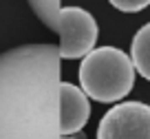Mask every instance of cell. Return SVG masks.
<instances>
[{
  "instance_id": "obj_1",
  "label": "cell",
  "mask_w": 150,
  "mask_h": 139,
  "mask_svg": "<svg viewBox=\"0 0 150 139\" xmlns=\"http://www.w3.org/2000/svg\"><path fill=\"white\" fill-rule=\"evenodd\" d=\"M62 57L55 44L0 53V139H62Z\"/></svg>"
},
{
  "instance_id": "obj_2",
  "label": "cell",
  "mask_w": 150,
  "mask_h": 139,
  "mask_svg": "<svg viewBox=\"0 0 150 139\" xmlns=\"http://www.w3.org/2000/svg\"><path fill=\"white\" fill-rule=\"evenodd\" d=\"M132 60L117 46L93 49L80 64V84L86 97L102 104L119 102L135 86Z\"/></svg>"
},
{
  "instance_id": "obj_3",
  "label": "cell",
  "mask_w": 150,
  "mask_h": 139,
  "mask_svg": "<svg viewBox=\"0 0 150 139\" xmlns=\"http://www.w3.org/2000/svg\"><path fill=\"white\" fill-rule=\"evenodd\" d=\"M29 7L51 31L60 35L57 51H60L62 60L86 57L95 49L99 27L93 13H88L86 9L62 7L55 0H31Z\"/></svg>"
},
{
  "instance_id": "obj_4",
  "label": "cell",
  "mask_w": 150,
  "mask_h": 139,
  "mask_svg": "<svg viewBox=\"0 0 150 139\" xmlns=\"http://www.w3.org/2000/svg\"><path fill=\"white\" fill-rule=\"evenodd\" d=\"M97 139H150V106L144 102L112 106L97 126Z\"/></svg>"
},
{
  "instance_id": "obj_5",
  "label": "cell",
  "mask_w": 150,
  "mask_h": 139,
  "mask_svg": "<svg viewBox=\"0 0 150 139\" xmlns=\"http://www.w3.org/2000/svg\"><path fill=\"white\" fill-rule=\"evenodd\" d=\"M91 117V104L80 86L62 82L60 86V135L71 137L80 133Z\"/></svg>"
},
{
  "instance_id": "obj_6",
  "label": "cell",
  "mask_w": 150,
  "mask_h": 139,
  "mask_svg": "<svg viewBox=\"0 0 150 139\" xmlns=\"http://www.w3.org/2000/svg\"><path fill=\"white\" fill-rule=\"evenodd\" d=\"M130 60L135 71L150 82V22L135 33L130 44Z\"/></svg>"
},
{
  "instance_id": "obj_7",
  "label": "cell",
  "mask_w": 150,
  "mask_h": 139,
  "mask_svg": "<svg viewBox=\"0 0 150 139\" xmlns=\"http://www.w3.org/2000/svg\"><path fill=\"white\" fill-rule=\"evenodd\" d=\"M110 7L124 11V13H137V11H144L150 7V0H135V2H128V0H112Z\"/></svg>"
},
{
  "instance_id": "obj_8",
  "label": "cell",
  "mask_w": 150,
  "mask_h": 139,
  "mask_svg": "<svg viewBox=\"0 0 150 139\" xmlns=\"http://www.w3.org/2000/svg\"><path fill=\"white\" fill-rule=\"evenodd\" d=\"M62 139H73V137H62Z\"/></svg>"
}]
</instances>
